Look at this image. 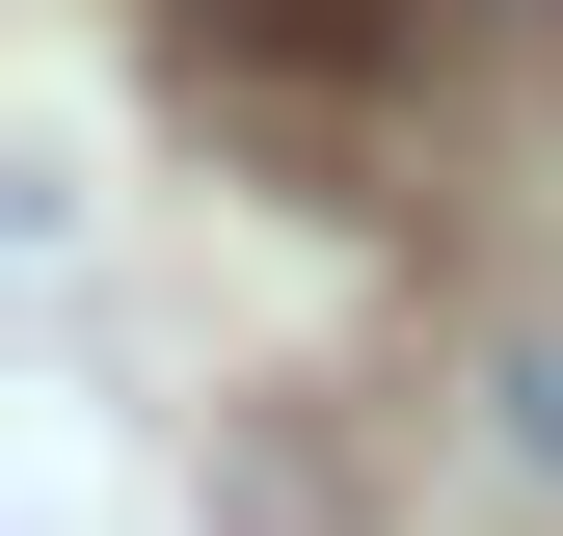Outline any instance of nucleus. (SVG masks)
Returning a JSON list of instances; mask_svg holds the SVG:
<instances>
[{
    "label": "nucleus",
    "mask_w": 563,
    "mask_h": 536,
    "mask_svg": "<svg viewBox=\"0 0 563 536\" xmlns=\"http://www.w3.org/2000/svg\"><path fill=\"white\" fill-rule=\"evenodd\" d=\"M510 402H537V456H563V349H537V376H510Z\"/></svg>",
    "instance_id": "obj_1"
}]
</instances>
